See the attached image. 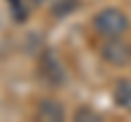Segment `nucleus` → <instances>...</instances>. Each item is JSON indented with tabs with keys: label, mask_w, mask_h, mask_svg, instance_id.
I'll list each match as a JSON object with an SVG mask.
<instances>
[{
	"label": "nucleus",
	"mask_w": 131,
	"mask_h": 122,
	"mask_svg": "<svg viewBox=\"0 0 131 122\" xmlns=\"http://www.w3.org/2000/svg\"><path fill=\"white\" fill-rule=\"evenodd\" d=\"M129 28V18L125 11L116 9V7H107V9L98 11L94 15V31L101 37H122L125 31Z\"/></svg>",
	"instance_id": "nucleus-1"
},
{
	"label": "nucleus",
	"mask_w": 131,
	"mask_h": 122,
	"mask_svg": "<svg viewBox=\"0 0 131 122\" xmlns=\"http://www.w3.org/2000/svg\"><path fill=\"white\" fill-rule=\"evenodd\" d=\"M101 57L112 66H127L131 61V46L122 37H107L101 46Z\"/></svg>",
	"instance_id": "nucleus-2"
},
{
	"label": "nucleus",
	"mask_w": 131,
	"mask_h": 122,
	"mask_svg": "<svg viewBox=\"0 0 131 122\" xmlns=\"http://www.w3.org/2000/svg\"><path fill=\"white\" fill-rule=\"evenodd\" d=\"M39 74H42L44 81H46L48 85H52V87H57V85L63 83L66 72H63V68H61L59 57H57L52 50H46L42 57H39Z\"/></svg>",
	"instance_id": "nucleus-3"
},
{
	"label": "nucleus",
	"mask_w": 131,
	"mask_h": 122,
	"mask_svg": "<svg viewBox=\"0 0 131 122\" xmlns=\"http://www.w3.org/2000/svg\"><path fill=\"white\" fill-rule=\"evenodd\" d=\"M37 118L42 122H61L66 118V109H63V105H61L59 100L46 98V100H42L39 107H37Z\"/></svg>",
	"instance_id": "nucleus-4"
},
{
	"label": "nucleus",
	"mask_w": 131,
	"mask_h": 122,
	"mask_svg": "<svg viewBox=\"0 0 131 122\" xmlns=\"http://www.w3.org/2000/svg\"><path fill=\"white\" fill-rule=\"evenodd\" d=\"M112 96H114V103L118 107H122L125 111L131 113V81H118Z\"/></svg>",
	"instance_id": "nucleus-5"
},
{
	"label": "nucleus",
	"mask_w": 131,
	"mask_h": 122,
	"mask_svg": "<svg viewBox=\"0 0 131 122\" xmlns=\"http://www.w3.org/2000/svg\"><path fill=\"white\" fill-rule=\"evenodd\" d=\"M79 9V0H55L50 7V13L55 18H66Z\"/></svg>",
	"instance_id": "nucleus-6"
},
{
	"label": "nucleus",
	"mask_w": 131,
	"mask_h": 122,
	"mask_svg": "<svg viewBox=\"0 0 131 122\" xmlns=\"http://www.w3.org/2000/svg\"><path fill=\"white\" fill-rule=\"evenodd\" d=\"M103 116L92 107H79L74 111V122H101Z\"/></svg>",
	"instance_id": "nucleus-7"
},
{
	"label": "nucleus",
	"mask_w": 131,
	"mask_h": 122,
	"mask_svg": "<svg viewBox=\"0 0 131 122\" xmlns=\"http://www.w3.org/2000/svg\"><path fill=\"white\" fill-rule=\"evenodd\" d=\"M9 5H11V13L18 22H24L28 18V7L24 0H9Z\"/></svg>",
	"instance_id": "nucleus-8"
},
{
	"label": "nucleus",
	"mask_w": 131,
	"mask_h": 122,
	"mask_svg": "<svg viewBox=\"0 0 131 122\" xmlns=\"http://www.w3.org/2000/svg\"><path fill=\"white\" fill-rule=\"evenodd\" d=\"M33 5H42V2H46V0H31Z\"/></svg>",
	"instance_id": "nucleus-9"
}]
</instances>
